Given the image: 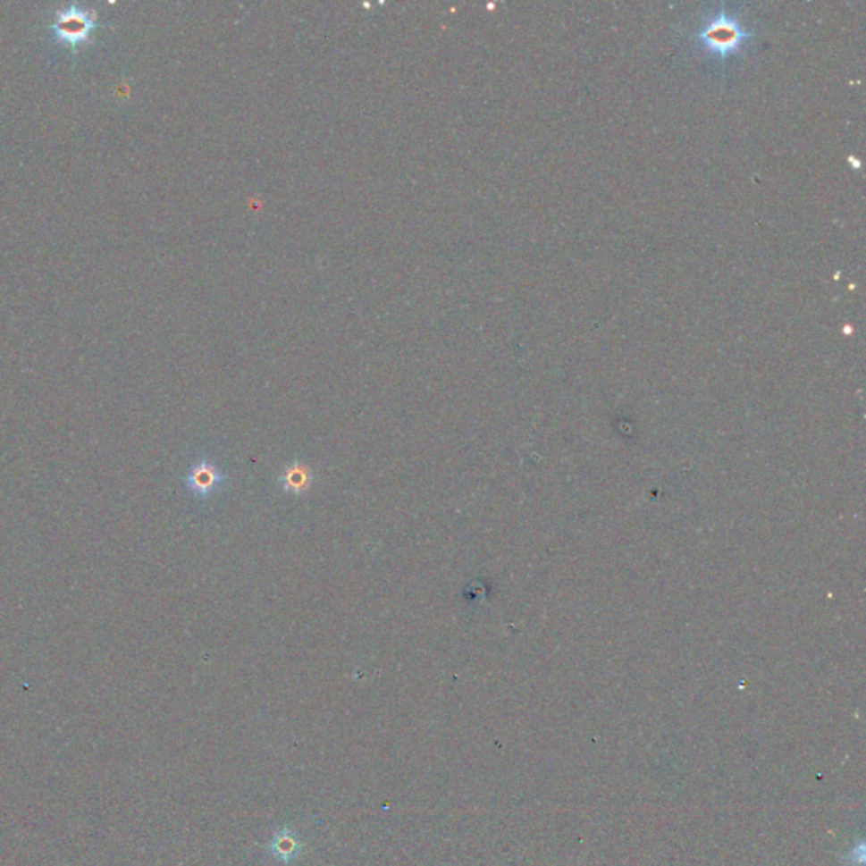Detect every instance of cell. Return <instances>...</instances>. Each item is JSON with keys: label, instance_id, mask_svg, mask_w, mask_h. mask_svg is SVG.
Listing matches in <instances>:
<instances>
[{"label": "cell", "instance_id": "obj_1", "mask_svg": "<svg viewBox=\"0 0 866 866\" xmlns=\"http://www.w3.org/2000/svg\"><path fill=\"white\" fill-rule=\"evenodd\" d=\"M95 29L97 16L94 11L83 9L79 4L58 11L55 21L49 24V31L53 32V36L64 46L71 47L73 53H77L81 45L88 43Z\"/></svg>", "mask_w": 866, "mask_h": 866}, {"label": "cell", "instance_id": "obj_2", "mask_svg": "<svg viewBox=\"0 0 866 866\" xmlns=\"http://www.w3.org/2000/svg\"><path fill=\"white\" fill-rule=\"evenodd\" d=\"M697 36L712 53L727 56L741 46L750 32L744 31L735 17L719 13L709 21Z\"/></svg>", "mask_w": 866, "mask_h": 866}, {"label": "cell", "instance_id": "obj_3", "mask_svg": "<svg viewBox=\"0 0 866 866\" xmlns=\"http://www.w3.org/2000/svg\"><path fill=\"white\" fill-rule=\"evenodd\" d=\"M223 483V475H222L221 471L208 464L206 460L200 462L197 467H193V471L189 475V488L195 492V494H202V496H206L210 492H214L215 489L221 486Z\"/></svg>", "mask_w": 866, "mask_h": 866}, {"label": "cell", "instance_id": "obj_4", "mask_svg": "<svg viewBox=\"0 0 866 866\" xmlns=\"http://www.w3.org/2000/svg\"><path fill=\"white\" fill-rule=\"evenodd\" d=\"M310 481H312L310 471L303 466L288 467L282 477V483L288 492H301L303 489L308 488Z\"/></svg>", "mask_w": 866, "mask_h": 866}]
</instances>
